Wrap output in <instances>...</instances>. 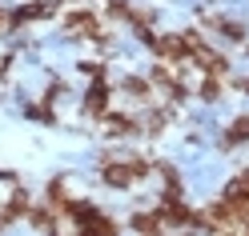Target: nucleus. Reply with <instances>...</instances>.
Returning a JSON list of instances; mask_svg holds the SVG:
<instances>
[{
  "mask_svg": "<svg viewBox=\"0 0 249 236\" xmlns=\"http://www.w3.org/2000/svg\"><path fill=\"white\" fill-rule=\"evenodd\" d=\"M105 108H108V84H105V76H97L89 88V96H85V112L89 116H105Z\"/></svg>",
  "mask_w": 249,
  "mask_h": 236,
  "instance_id": "3",
  "label": "nucleus"
},
{
  "mask_svg": "<svg viewBox=\"0 0 249 236\" xmlns=\"http://www.w3.org/2000/svg\"><path fill=\"white\" fill-rule=\"evenodd\" d=\"M81 72H89V76H92V80H97V76H105V68L97 64V60H85V64H81Z\"/></svg>",
  "mask_w": 249,
  "mask_h": 236,
  "instance_id": "16",
  "label": "nucleus"
},
{
  "mask_svg": "<svg viewBox=\"0 0 249 236\" xmlns=\"http://www.w3.org/2000/svg\"><path fill=\"white\" fill-rule=\"evenodd\" d=\"M0 24H8V16H4V12H0Z\"/></svg>",
  "mask_w": 249,
  "mask_h": 236,
  "instance_id": "17",
  "label": "nucleus"
},
{
  "mask_svg": "<svg viewBox=\"0 0 249 236\" xmlns=\"http://www.w3.org/2000/svg\"><path fill=\"white\" fill-rule=\"evenodd\" d=\"M153 48H157L165 60H181V56H185V36H181V32H177V36H165V40L157 36V40H153Z\"/></svg>",
  "mask_w": 249,
  "mask_h": 236,
  "instance_id": "4",
  "label": "nucleus"
},
{
  "mask_svg": "<svg viewBox=\"0 0 249 236\" xmlns=\"http://www.w3.org/2000/svg\"><path fill=\"white\" fill-rule=\"evenodd\" d=\"M28 220H33V224H36L44 236H56V220L44 212V208H33V212H28Z\"/></svg>",
  "mask_w": 249,
  "mask_h": 236,
  "instance_id": "10",
  "label": "nucleus"
},
{
  "mask_svg": "<svg viewBox=\"0 0 249 236\" xmlns=\"http://www.w3.org/2000/svg\"><path fill=\"white\" fill-rule=\"evenodd\" d=\"M209 20H213L217 28H221V32H225V36H229L233 44H241V40H245V28H241L237 20H221V16H209Z\"/></svg>",
  "mask_w": 249,
  "mask_h": 236,
  "instance_id": "9",
  "label": "nucleus"
},
{
  "mask_svg": "<svg viewBox=\"0 0 249 236\" xmlns=\"http://www.w3.org/2000/svg\"><path fill=\"white\" fill-rule=\"evenodd\" d=\"M245 140H249V116H237V120H233L229 128H225V148L245 144Z\"/></svg>",
  "mask_w": 249,
  "mask_h": 236,
  "instance_id": "6",
  "label": "nucleus"
},
{
  "mask_svg": "<svg viewBox=\"0 0 249 236\" xmlns=\"http://www.w3.org/2000/svg\"><path fill=\"white\" fill-rule=\"evenodd\" d=\"M65 28L76 36H85V40H101V20L92 16V12H69L65 16Z\"/></svg>",
  "mask_w": 249,
  "mask_h": 236,
  "instance_id": "2",
  "label": "nucleus"
},
{
  "mask_svg": "<svg viewBox=\"0 0 249 236\" xmlns=\"http://www.w3.org/2000/svg\"><path fill=\"white\" fill-rule=\"evenodd\" d=\"M81 236H121V228L113 224V220H108V216H92L89 220V224H81Z\"/></svg>",
  "mask_w": 249,
  "mask_h": 236,
  "instance_id": "5",
  "label": "nucleus"
},
{
  "mask_svg": "<svg viewBox=\"0 0 249 236\" xmlns=\"http://www.w3.org/2000/svg\"><path fill=\"white\" fill-rule=\"evenodd\" d=\"M20 212H28V196H24V192H17V196H12V204H8L4 212H0V228H4V224H12V220H17Z\"/></svg>",
  "mask_w": 249,
  "mask_h": 236,
  "instance_id": "8",
  "label": "nucleus"
},
{
  "mask_svg": "<svg viewBox=\"0 0 249 236\" xmlns=\"http://www.w3.org/2000/svg\"><path fill=\"white\" fill-rule=\"evenodd\" d=\"M145 172H149V160H108L101 168V176H105V184H113V188H129L133 180H141Z\"/></svg>",
  "mask_w": 249,
  "mask_h": 236,
  "instance_id": "1",
  "label": "nucleus"
},
{
  "mask_svg": "<svg viewBox=\"0 0 249 236\" xmlns=\"http://www.w3.org/2000/svg\"><path fill=\"white\" fill-rule=\"evenodd\" d=\"M124 92H129V96L149 100V84H145V80H137V76H129V80H124Z\"/></svg>",
  "mask_w": 249,
  "mask_h": 236,
  "instance_id": "13",
  "label": "nucleus"
},
{
  "mask_svg": "<svg viewBox=\"0 0 249 236\" xmlns=\"http://www.w3.org/2000/svg\"><path fill=\"white\" fill-rule=\"evenodd\" d=\"M137 124H141L145 132H157V128H165V112H149L145 120H137Z\"/></svg>",
  "mask_w": 249,
  "mask_h": 236,
  "instance_id": "14",
  "label": "nucleus"
},
{
  "mask_svg": "<svg viewBox=\"0 0 249 236\" xmlns=\"http://www.w3.org/2000/svg\"><path fill=\"white\" fill-rule=\"evenodd\" d=\"M108 12H113V16H121V20H129V16H133L129 0H108Z\"/></svg>",
  "mask_w": 249,
  "mask_h": 236,
  "instance_id": "15",
  "label": "nucleus"
},
{
  "mask_svg": "<svg viewBox=\"0 0 249 236\" xmlns=\"http://www.w3.org/2000/svg\"><path fill=\"white\" fill-rule=\"evenodd\" d=\"M49 204L56 212H65V204H69V196H65V180H53L49 184Z\"/></svg>",
  "mask_w": 249,
  "mask_h": 236,
  "instance_id": "11",
  "label": "nucleus"
},
{
  "mask_svg": "<svg viewBox=\"0 0 249 236\" xmlns=\"http://www.w3.org/2000/svg\"><path fill=\"white\" fill-rule=\"evenodd\" d=\"M133 228L141 232V236H153V232H161V216L157 212H137L133 216Z\"/></svg>",
  "mask_w": 249,
  "mask_h": 236,
  "instance_id": "7",
  "label": "nucleus"
},
{
  "mask_svg": "<svg viewBox=\"0 0 249 236\" xmlns=\"http://www.w3.org/2000/svg\"><path fill=\"white\" fill-rule=\"evenodd\" d=\"M221 96V76H209V80H201V100H217Z\"/></svg>",
  "mask_w": 249,
  "mask_h": 236,
  "instance_id": "12",
  "label": "nucleus"
}]
</instances>
